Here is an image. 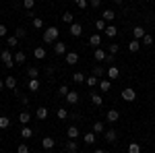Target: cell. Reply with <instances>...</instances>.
<instances>
[{
    "instance_id": "1",
    "label": "cell",
    "mask_w": 155,
    "mask_h": 153,
    "mask_svg": "<svg viewBox=\"0 0 155 153\" xmlns=\"http://www.w3.org/2000/svg\"><path fill=\"white\" fill-rule=\"evenodd\" d=\"M58 37H60L58 27H46V31H44V42H46V44H56Z\"/></svg>"
},
{
    "instance_id": "2",
    "label": "cell",
    "mask_w": 155,
    "mask_h": 153,
    "mask_svg": "<svg viewBox=\"0 0 155 153\" xmlns=\"http://www.w3.org/2000/svg\"><path fill=\"white\" fill-rule=\"evenodd\" d=\"M0 60L4 62V66H6V68H12V66H15V56H12L8 50H2V54H0Z\"/></svg>"
},
{
    "instance_id": "3",
    "label": "cell",
    "mask_w": 155,
    "mask_h": 153,
    "mask_svg": "<svg viewBox=\"0 0 155 153\" xmlns=\"http://www.w3.org/2000/svg\"><path fill=\"white\" fill-rule=\"evenodd\" d=\"M122 99H124V101H134V99H137V91L130 89V87L122 89Z\"/></svg>"
},
{
    "instance_id": "4",
    "label": "cell",
    "mask_w": 155,
    "mask_h": 153,
    "mask_svg": "<svg viewBox=\"0 0 155 153\" xmlns=\"http://www.w3.org/2000/svg\"><path fill=\"white\" fill-rule=\"evenodd\" d=\"M64 60H66V64H71V66H74V64L79 62V54H77V52H66V56H64Z\"/></svg>"
},
{
    "instance_id": "5",
    "label": "cell",
    "mask_w": 155,
    "mask_h": 153,
    "mask_svg": "<svg viewBox=\"0 0 155 153\" xmlns=\"http://www.w3.org/2000/svg\"><path fill=\"white\" fill-rule=\"evenodd\" d=\"M68 31H71V35H72V37H79L81 33H83V25H81V23H72Z\"/></svg>"
},
{
    "instance_id": "6",
    "label": "cell",
    "mask_w": 155,
    "mask_h": 153,
    "mask_svg": "<svg viewBox=\"0 0 155 153\" xmlns=\"http://www.w3.org/2000/svg\"><path fill=\"white\" fill-rule=\"evenodd\" d=\"M54 52H56V56H66V44L56 42V44H54Z\"/></svg>"
},
{
    "instance_id": "7",
    "label": "cell",
    "mask_w": 155,
    "mask_h": 153,
    "mask_svg": "<svg viewBox=\"0 0 155 153\" xmlns=\"http://www.w3.org/2000/svg\"><path fill=\"white\" fill-rule=\"evenodd\" d=\"M104 139H106L107 143H114L116 139H118V132H116L114 128H110V130H106V132H104Z\"/></svg>"
},
{
    "instance_id": "8",
    "label": "cell",
    "mask_w": 155,
    "mask_h": 153,
    "mask_svg": "<svg viewBox=\"0 0 155 153\" xmlns=\"http://www.w3.org/2000/svg\"><path fill=\"white\" fill-rule=\"evenodd\" d=\"M106 75H107L110 81H114V79H118V77H120V68H118V66H110Z\"/></svg>"
},
{
    "instance_id": "9",
    "label": "cell",
    "mask_w": 155,
    "mask_h": 153,
    "mask_svg": "<svg viewBox=\"0 0 155 153\" xmlns=\"http://www.w3.org/2000/svg\"><path fill=\"white\" fill-rule=\"evenodd\" d=\"M79 135H81V132H79V126H68V128H66V137H68V139H74V141H77Z\"/></svg>"
},
{
    "instance_id": "10",
    "label": "cell",
    "mask_w": 155,
    "mask_h": 153,
    "mask_svg": "<svg viewBox=\"0 0 155 153\" xmlns=\"http://www.w3.org/2000/svg\"><path fill=\"white\" fill-rule=\"evenodd\" d=\"M118 118H120V112H118V110H107V114H106V120H107V122H118Z\"/></svg>"
},
{
    "instance_id": "11",
    "label": "cell",
    "mask_w": 155,
    "mask_h": 153,
    "mask_svg": "<svg viewBox=\"0 0 155 153\" xmlns=\"http://www.w3.org/2000/svg\"><path fill=\"white\" fill-rule=\"evenodd\" d=\"M54 145H56V141H54V139H52V137H44V139H41V147H44V149H54Z\"/></svg>"
},
{
    "instance_id": "12",
    "label": "cell",
    "mask_w": 155,
    "mask_h": 153,
    "mask_svg": "<svg viewBox=\"0 0 155 153\" xmlns=\"http://www.w3.org/2000/svg\"><path fill=\"white\" fill-rule=\"evenodd\" d=\"M85 85H87L89 89H91V87H97V85H99V79H97L95 75H89V77L85 79Z\"/></svg>"
},
{
    "instance_id": "13",
    "label": "cell",
    "mask_w": 155,
    "mask_h": 153,
    "mask_svg": "<svg viewBox=\"0 0 155 153\" xmlns=\"http://www.w3.org/2000/svg\"><path fill=\"white\" fill-rule=\"evenodd\" d=\"M95 137H97L95 132H93V130H89V132H85V135H83V141L87 143V145H93V143H95Z\"/></svg>"
},
{
    "instance_id": "14",
    "label": "cell",
    "mask_w": 155,
    "mask_h": 153,
    "mask_svg": "<svg viewBox=\"0 0 155 153\" xmlns=\"http://www.w3.org/2000/svg\"><path fill=\"white\" fill-rule=\"evenodd\" d=\"M64 99H66L68 104H72V106H74V104H79V93H77V91H68V95H66Z\"/></svg>"
},
{
    "instance_id": "15",
    "label": "cell",
    "mask_w": 155,
    "mask_h": 153,
    "mask_svg": "<svg viewBox=\"0 0 155 153\" xmlns=\"http://www.w3.org/2000/svg\"><path fill=\"white\" fill-rule=\"evenodd\" d=\"M21 137H23L25 141H29V139L33 137V130H31L29 126H27V124H25V126H21Z\"/></svg>"
},
{
    "instance_id": "16",
    "label": "cell",
    "mask_w": 155,
    "mask_h": 153,
    "mask_svg": "<svg viewBox=\"0 0 155 153\" xmlns=\"http://www.w3.org/2000/svg\"><path fill=\"white\" fill-rule=\"evenodd\" d=\"M4 87L15 91V89H17V79H15V77H6V79H4Z\"/></svg>"
},
{
    "instance_id": "17",
    "label": "cell",
    "mask_w": 155,
    "mask_h": 153,
    "mask_svg": "<svg viewBox=\"0 0 155 153\" xmlns=\"http://www.w3.org/2000/svg\"><path fill=\"white\" fill-rule=\"evenodd\" d=\"M99 89H101L104 93H107V91L112 89V81H110V79H101V81H99Z\"/></svg>"
},
{
    "instance_id": "18",
    "label": "cell",
    "mask_w": 155,
    "mask_h": 153,
    "mask_svg": "<svg viewBox=\"0 0 155 153\" xmlns=\"http://www.w3.org/2000/svg\"><path fill=\"white\" fill-rule=\"evenodd\" d=\"M29 120H31V114L23 110V112L19 114V122H21V126H25V124H29Z\"/></svg>"
},
{
    "instance_id": "19",
    "label": "cell",
    "mask_w": 155,
    "mask_h": 153,
    "mask_svg": "<svg viewBox=\"0 0 155 153\" xmlns=\"http://www.w3.org/2000/svg\"><path fill=\"white\" fill-rule=\"evenodd\" d=\"M89 46H91V48H99V46H101V35H97V33H95V35H91V37H89Z\"/></svg>"
},
{
    "instance_id": "20",
    "label": "cell",
    "mask_w": 155,
    "mask_h": 153,
    "mask_svg": "<svg viewBox=\"0 0 155 153\" xmlns=\"http://www.w3.org/2000/svg\"><path fill=\"white\" fill-rule=\"evenodd\" d=\"M101 19L110 23V21H114V19H116V12H114V11H107V8H106V11L101 12Z\"/></svg>"
},
{
    "instance_id": "21",
    "label": "cell",
    "mask_w": 155,
    "mask_h": 153,
    "mask_svg": "<svg viewBox=\"0 0 155 153\" xmlns=\"http://www.w3.org/2000/svg\"><path fill=\"white\" fill-rule=\"evenodd\" d=\"M106 52H104V50H101V48H95V54H93V58L97 60V62H104V60H106Z\"/></svg>"
},
{
    "instance_id": "22",
    "label": "cell",
    "mask_w": 155,
    "mask_h": 153,
    "mask_svg": "<svg viewBox=\"0 0 155 153\" xmlns=\"http://www.w3.org/2000/svg\"><path fill=\"white\" fill-rule=\"evenodd\" d=\"M77 149H79L77 141H74V139H68V143H66V151L68 153H77Z\"/></svg>"
},
{
    "instance_id": "23",
    "label": "cell",
    "mask_w": 155,
    "mask_h": 153,
    "mask_svg": "<svg viewBox=\"0 0 155 153\" xmlns=\"http://www.w3.org/2000/svg\"><path fill=\"white\" fill-rule=\"evenodd\" d=\"M35 118L37 120H46V118H48V108H37Z\"/></svg>"
},
{
    "instance_id": "24",
    "label": "cell",
    "mask_w": 155,
    "mask_h": 153,
    "mask_svg": "<svg viewBox=\"0 0 155 153\" xmlns=\"http://www.w3.org/2000/svg\"><path fill=\"white\" fill-rule=\"evenodd\" d=\"M132 35H134V39H143L145 37V27H134V29H132Z\"/></svg>"
},
{
    "instance_id": "25",
    "label": "cell",
    "mask_w": 155,
    "mask_h": 153,
    "mask_svg": "<svg viewBox=\"0 0 155 153\" xmlns=\"http://www.w3.org/2000/svg\"><path fill=\"white\" fill-rule=\"evenodd\" d=\"M139 48H141V39H132V42H128V50H130L132 54L139 52Z\"/></svg>"
},
{
    "instance_id": "26",
    "label": "cell",
    "mask_w": 155,
    "mask_h": 153,
    "mask_svg": "<svg viewBox=\"0 0 155 153\" xmlns=\"http://www.w3.org/2000/svg\"><path fill=\"white\" fill-rule=\"evenodd\" d=\"M25 60H27L25 52H17V54H15V64H21V66H23V64H25Z\"/></svg>"
},
{
    "instance_id": "27",
    "label": "cell",
    "mask_w": 155,
    "mask_h": 153,
    "mask_svg": "<svg viewBox=\"0 0 155 153\" xmlns=\"http://www.w3.org/2000/svg\"><path fill=\"white\" fill-rule=\"evenodd\" d=\"M27 77H29V79H37V77H39V68H37V66H29V68H27Z\"/></svg>"
},
{
    "instance_id": "28",
    "label": "cell",
    "mask_w": 155,
    "mask_h": 153,
    "mask_svg": "<svg viewBox=\"0 0 155 153\" xmlns=\"http://www.w3.org/2000/svg\"><path fill=\"white\" fill-rule=\"evenodd\" d=\"M93 132H95V135L106 132V124H104V122H93Z\"/></svg>"
},
{
    "instance_id": "29",
    "label": "cell",
    "mask_w": 155,
    "mask_h": 153,
    "mask_svg": "<svg viewBox=\"0 0 155 153\" xmlns=\"http://www.w3.org/2000/svg\"><path fill=\"white\" fill-rule=\"evenodd\" d=\"M62 21H64V23H68V25H72V23H74V15H72L71 11H66L64 15H62Z\"/></svg>"
},
{
    "instance_id": "30",
    "label": "cell",
    "mask_w": 155,
    "mask_h": 153,
    "mask_svg": "<svg viewBox=\"0 0 155 153\" xmlns=\"http://www.w3.org/2000/svg\"><path fill=\"white\" fill-rule=\"evenodd\" d=\"M106 35L107 37H116V35H118V29H116L114 25H107V27H106Z\"/></svg>"
},
{
    "instance_id": "31",
    "label": "cell",
    "mask_w": 155,
    "mask_h": 153,
    "mask_svg": "<svg viewBox=\"0 0 155 153\" xmlns=\"http://www.w3.org/2000/svg\"><path fill=\"white\" fill-rule=\"evenodd\" d=\"M33 56H35L37 60H44L46 58V50H44V48H35V50H33Z\"/></svg>"
},
{
    "instance_id": "32",
    "label": "cell",
    "mask_w": 155,
    "mask_h": 153,
    "mask_svg": "<svg viewBox=\"0 0 155 153\" xmlns=\"http://www.w3.org/2000/svg\"><path fill=\"white\" fill-rule=\"evenodd\" d=\"M91 101H93V106H101L104 104V97L99 93H91Z\"/></svg>"
},
{
    "instance_id": "33",
    "label": "cell",
    "mask_w": 155,
    "mask_h": 153,
    "mask_svg": "<svg viewBox=\"0 0 155 153\" xmlns=\"http://www.w3.org/2000/svg\"><path fill=\"white\" fill-rule=\"evenodd\" d=\"M27 35V29H25V27H17V29H15V37H17V39H21V37H25Z\"/></svg>"
},
{
    "instance_id": "34",
    "label": "cell",
    "mask_w": 155,
    "mask_h": 153,
    "mask_svg": "<svg viewBox=\"0 0 155 153\" xmlns=\"http://www.w3.org/2000/svg\"><path fill=\"white\" fill-rule=\"evenodd\" d=\"M56 116H58L60 120H66V118H68V110H64V108H58V110H56Z\"/></svg>"
},
{
    "instance_id": "35",
    "label": "cell",
    "mask_w": 155,
    "mask_h": 153,
    "mask_svg": "<svg viewBox=\"0 0 155 153\" xmlns=\"http://www.w3.org/2000/svg\"><path fill=\"white\" fill-rule=\"evenodd\" d=\"M39 89V79H29V91H37Z\"/></svg>"
},
{
    "instance_id": "36",
    "label": "cell",
    "mask_w": 155,
    "mask_h": 153,
    "mask_svg": "<svg viewBox=\"0 0 155 153\" xmlns=\"http://www.w3.org/2000/svg\"><path fill=\"white\" fill-rule=\"evenodd\" d=\"M85 79H87V77H85L83 72H74V75H72V81L74 83H85Z\"/></svg>"
},
{
    "instance_id": "37",
    "label": "cell",
    "mask_w": 155,
    "mask_h": 153,
    "mask_svg": "<svg viewBox=\"0 0 155 153\" xmlns=\"http://www.w3.org/2000/svg\"><path fill=\"white\" fill-rule=\"evenodd\" d=\"M68 91H71V89H68L66 85H60V87H58V93H56V95H60V97H66V95H68Z\"/></svg>"
},
{
    "instance_id": "38",
    "label": "cell",
    "mask_w": 155,
    "mask_h": 153,
    "mask_svg": "<svg viewBox=\"0 0 155 153\" xmlns=\"http://www.w3.org/2000/svg\"><path fill=\"white\" fill-rule=\"evenodd\" d=\"M128 153H141V145L139 143H130L128 145Z\"/></svg>"
},
{
    "instance_id": "39",
    "label": "cell",
    "mask_w": 155,
    "mask_h": 153,
    "mask_svg": "<svg viewBox=\"0 0 155 153\" xmlns=\"http://www.w3.org/2000/svg\"><path fill=\"white\" fill-rule=\"evenodd\" d=\"M106 21H104V19H99V21H95V29L97 31H106Z\"/></svg>"
},
{
    "instance_id": "40",
    "label": "cell",
    "mask_w": 155,
    "mask_h": 153,
    "mask_svg": "<svg viewBox=\"0 0 155 153\" xmlns=\"http://www.w3.org/2000/svg\"><path fill=\"white\" fill-rule=\"evenodd\" d=\"M11 126V120L6 116H0V128H8Z\"/></svg>"
},
{
    "instance_id": "41",
    "label": "cell",
    "mask_w": 155,
    "mask_h": 153,
    "mask_svg": "<svg viewBox=\"0 0 155 153\" xmlns=\"http://www.w3.org/2000/svg\"><path fill=\"white\" fill-rule=\"evenodd\" d=\"M141 44H143V46H151V44H153V37L149 35V33H145V37L141 39Z\"/></svg>"
},
{
    "instance_id": "42",
    "label": "cell",
    "mask_w": 155,
    "mask_h": 153,
    "mask_svg": "<svg viewBox=\"0 0 155 153\" xmlns=\"http://www.w3.org/2000/svg\"><path fill=\"white\" fill-rule=\"evenodd\" d=\"M6 46H11V48L19 46V39H17V37H15V35H12V37H8V39H6Z\"/></svg>"
},
{
    "instance_id": "43",
    "label": "cell",
    "mask_w": 155,
    "mask_h": 153,
    "mask_svg": "<svg viewBox=\"0 0 155 153\" xmlns=\"http://www.w3.org/2000/svg\"><path fill=\"white\" fill-rule=\"evenodd\" d=\"M23 6L27 8V11H31V8L35 6V0H23Z\"/></svg>"
},
{
    "instance_id": "44",
    "label": "cell",
    "mask_w": 155,
    "mask_h": 153,
    "mask_svg": "<svg viewBox=\"0 0 155 153\" xmlns=\"http://www.w3.org/2000/svg\"><path fill=\"white\" fill-rule=\"evenodd\" d=\"M17 153H29V147H27L25 143H21V145L17 147Z\"/></svg>"
},
{
    "instance_id": "45",
    "label": "cell",
    "mask_w": 155,
    "mask_h": 153,
    "mask_svg": "<svg viewBox=\"0 0 155 153\" xmlns=\"http://www.w3.org/2000/svg\"><path fill=\"white\" fill-rule=\"evenodd\" d=\"M74 4H77L79 8H87V6H89V2H87V0H74Z\"/></svg>"
},
{
    "instance_id": "46",
    "label": "cell",
    "mask_w": 155,
    "mask_h": 153,
    "mask_svg": "<svg viewBox=\"0 0 155 153\" xmlns=\"http://www.w3.org/2000/svg\"><path fill=\"white\" fill-rule=\"evenodd\" d=\"M93 75H95V77H101V75H106V71H104L101 66H95V68H93Z\"/></svg>"
},
{
    "instance_id": "47",
    "label": "cell",
    "mask_w": 155,
    "mask_h": 153,
    "mask_svg": "<svg viewBox=\"0 0 155 153\" xmlns=\"http://www.w3.org/2000/svg\"><path fill=\"white\" fill-rule=\"evenodd\" d=\"M33 27H37V29H41V27H44V21H41V19H33Z\"/></svg>"
},
{
    "instance_id": "48",
    "label": "cell",
    "mask_w": 155,
    "mask_h": 153,
    "mask_svg": "<svg viewBox=\"0 0 155 153\" xmlns=\"http://www.w3.org/2000/svg\"><path fill=\"white\" fill-rule=\"evenodd\" d=\"M118 50H120V46H118V44H110V54H116Z\"/></svg>"
},
{
    "instance_id": "49",
    "label": "cell",
    "mask_w": 155,
    "mask_h": 153,
    "mask_svg": "<svg viewBox=\"0 0 155 153\" xmlns=\"http://www.w3.org/2000/svg\"><path fill=\"white\" fill-rule=\"evenodd\" d=\"M0 37H6V25H0Z\"/></svg>"
},
{
    "instance_id": "50",
    "label": "cell",
    "mask_w": 155,
    "mask_h": 153,
    "mask_svg": "<svg viewBox=\"0 0 155 153\" xmlns=\"http://www.w3.org/2000/svg\"><path fill=\"white\" fill-rule=\"evenodd\" d=\"M91 6L97 8V6H101V0H91Z\"/></svg>"
},
{
    "instance_id": "51",
    "label": "cell",
    "mask_w": 155,
    "mask_h": 153,
    "mask_svg": "<svg viewBox=\"0 0 155 153\" xmlns=\"http://www.w3.org/2000/svg\"><path fill=\"white\" fill-rule=\"evenodd\" d=\"M104 62H107V64H110V62H114V54H107V56H106V60H104Z\"/></svg>"
},
{
    "instance_id": "52",
    "label": "cell",
    "mask_w": 155,
    "mask_h": 153,
    "mask_svg": "<svg viewBox=\"0 0 155 153\" xmlns=\"http://www.w3.org/2000/svg\"><path fill=\"white\" fill-rule=\"evenodd\" d=\"M21 104H23V106H27V104H29V97H25V95H23V97H21Z\"/></svg>"
},
{
    "instance_id": "53",
    "label": "cell",
    "mask_w": 155,
    "mask_h": 153,
    "mask_svg": "<svg viewBox=\"0 0 155 153\" xmlns=\"http://www.w3.org/2000/svg\"><path fill=\"white\" fill-rule=\"evenodd\" d=\"M2 89H4V81L0 79V91H2Z\"/></svg>"
},
{
    "instance_id": "54",
    "label": "cell",
    "mask_w": 155,
    "mask_h": 153,
    "mask_svg": "<svg viewBox=\"0 0 155 153\" xmlns=\"http://www.w3.org/2000/svg\"><path fill=\"white\" fill-rule=\"evenodd\" d=\"M93 153H106V151H104V149H95Z\"/></svg>"
},
{
    "instance_id": "55",
    "label": "cell",
    "mask_w": 155,
    "mask_h": 153,
    "mask_svg": "<svg viewBox=\"0 0 155 153\" xmlns=\"http://www.w3.org/2000/svg\"><path fill=\"white\" fill-rule=\"evenodd\" d=\"M114 2H116V4H122V2H124V0H114Z\"/></svg>"
},
{
    "instance_id": "56",
    "label": "cell",
    "mask_w": 155,
    "mask_h": 153,
    "mask_svg": "<svg viewBox=\"0 0 155 153\" xmlns=\"http://www.w3.org/2000/svg\"><path fill=\"white\" fill-rule=\"evenodd\" d=\"M145 2H151V0H145Z\"/></svg>"
},
{
    "instance_id": "57",
    "label": "cell",
    "mask_w": 155,
    "mask_h": 153,
    "mask_svg": "<svg viewBox=\"0 0 155 153\" xmlns=\"http://www.w3.org/2000/svg\"><path fill=\"white\" fill-rule=\"evenodd\" d=\"M0 116H2V112H0Z\"/></svg>"
},
{
    "instance_id": "58",
    "label": "cell",
    "mask_w": 155,
    "mask_h": 153,
    "mask_svg": "<svg viewBox=\"0 0 155 153\" xmlns=\"http://www.w3.org/2000/svg\"><path fill=\"white\" fill-rule=\"evenodd\" d=\"M0 153H2V149H0Z\"/></svg>"
}]
</instances>
